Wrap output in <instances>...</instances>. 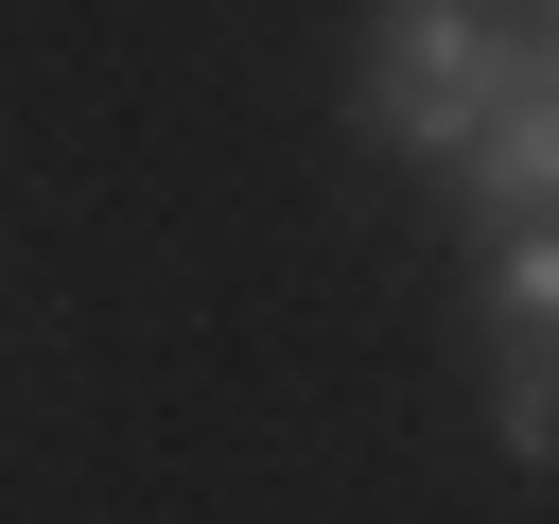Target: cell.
Listing matches in <instances>:
<instances>
[{
    "mask_svg": "<svg viewBox=\"0 0 559 524\" xmlns=\"http://www.w3.org/2000/svg\"><path fill=\"white\" fill-rule=\"evenodd\" d=\"M489 105H507V35H489V0H384V17H367V140L454 157Z\"/></svg>",
    "mask_w": 559,
    "mask_h": 524,
    "instance_id": "1",
    "label": "cell"
},
{
    "mask_svg": "<svg viewBox=\"0 0 559 524\" xmlns=\"http://www.w3.org/2000/svg\"><path fill=\"white\" fill-rule=\"evenodd\" d=\"M437 175H454L472 210H507V227H524V210H559V70H507V105H489Z\"/></svg>",
    "mask_w": 559,
    "mask_h": 524,
    "instance_id": "2",
    "label": "cell"
},
{
    "mask_svg": "<svg viewBox=\"0 0 559 524\" xmlns=\"http://www.w3.org/2000/svg\"><path fill=\"white\" fill-rule=\"evenodd\" d=\"M489 437H507V472H559V332H507V384H489Z\"/></svg>",
    "mask_w": 559,
    "mask_h": 524,
    "instance_id": "3",
    "label": "cell"
},
{
    "mask_svg": "<svg viewBox=\"0 0 559 524\" xmlns=\"http://www.w3.org/2000/svg\"><path fill=\"white\" fill-rule=\"evenodd\" d=\"M542 70H559V52H542Z\"/></svg>",
    "mask_w": 559,
    "mask_h": 524,
    "instance_id": "5",
    "label": "cell"
},
{
    "mask_svg": "<svg viewBox=\"0 0 559 524\" xmlns=\"http://www.w3.org/2000/svg\"><path fill=\"white\" fill-rule=\"evenodd\" d=\"M489 332H559V210H524V245L489 262Z\"/></svg>",
    "mask_w": 559,
    "mask_h": 524,
    "instance_id": "4",
    "label": "cell"
}]
</instances>
